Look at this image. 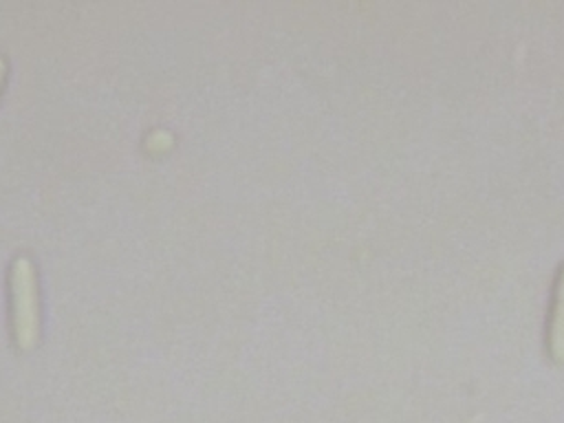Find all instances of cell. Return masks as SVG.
<instances>
[{
  "label": "cell",
  "instance_id": "obj_3",
  "mask_svg": "<svg viewBox=\"0 0 564 423\" xmlns=\"http://www.w3.org/2000/svg\"><path fill=\"white\" fill-rule=\"evenodd\" d=\"M4 73H7V62H4V57H0V86L4 82Z\"/></svg>",
  "mask_w": 564,
  "mask_h": 423
},
{
  "label": "cell",
  "instance_id": "obj_1",
  "mask_svg": "<svg viewBox=\"0 0 564 423\" xmlns=\"http://www.w3.org/2000/svg\"><path fill=\"white\" fill-rule=\"evenodd\" d=\"M11 315L15 344L22 350H31L40 337V304H37V278L31 260L18 256L11 264Z\"/></svg>",
  "mask_w": 564,
  "mask_h": 423
},
{
  "label": "cell",
  "instance_id": "obj_2",
  "mask_svg": "<svg viewBox=\"0 0 564 423\" xmlns=\"http://www.w3.org/2000/svg\"><path fill=\"white\" fill-rule=\"evenodd\" d=\"M544 346L549 359L557 366H564V262L560 264L553 282V300L546 317Z\"/></svg>",
  "mask_w": 564,
  "mask_h": 423
}]
</instances>
